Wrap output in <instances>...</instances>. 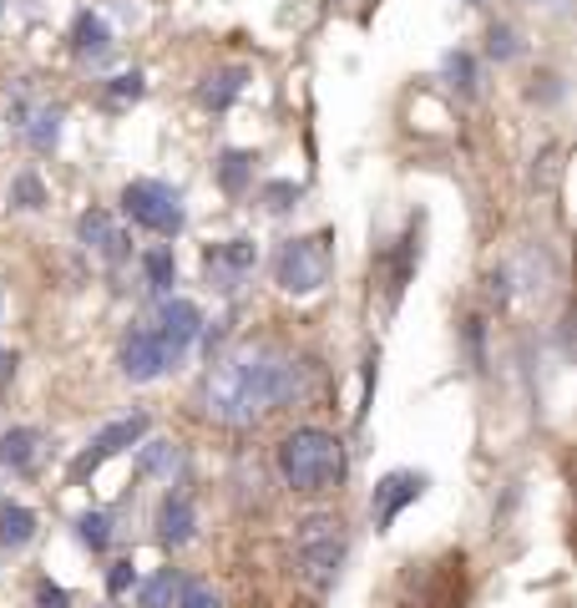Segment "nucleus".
<instances>
[{
  "instance_id": "nucleus-28",
  "label": "nucleus",
  "mask_w": 577,
  "mask_h": 608,
  "mask_svg": "<svg viewBox=\"0 0 577 608\" xmlns=\"http://www.w3.org/2000/svg\"><path fill=\"white\" fill-rule=\"evenodd\" d=\"M487 51H491L497 61H512V57H517V36H512V26H491Z\"/></svg>"
},
{
  "instance_id": "nucleus-31",
  "label": "nucleus",
  "mask_w": 577,
  "mask_h": 608,
  "mask_svg": "<svg viewBox=\"0 0 577 608\" xmlns=\"http://www.w3.org/2000/svg\"><path fill=\"white\" fill-rule=\"evenodd\" d=\"M11 375H15V356L11 350H0V390L11 386Z\"/></svg>"
},
{
  "instance_id": "nucleus-11",
  "label": "nucleus",
  "mask_w": 577,
  "mask_h": 608,
  "mask_svg": "<svg viewBox=\"0 0 577 608\" xmlns=\"http://www.w3.org/2000/svg\"><path fill=\"white\" fill-rule=\"evenodd\" d=\"M76 234H81V244H87V253H97L102 264H122L127 253H133V244H127V234L117 228V219L106 213V208H87L81 219H76Z\"/></svg>"
},
{
  "instance_id": "nucleus-25",
  "label": "nucleus",
  "mask_w": 577,
  "mask_h": 608,
  "mask_svg": "<svg viewBox=\"0 0 577 608\" xmlns=\"http://www.w3.org/2000/svg\"><path fill=\"white\" fill-rule=\"evenodd\" d=\"M11 203L15 208H26V213H36V208H46V188L36 173H21V178L11 183Z\"/></svg>"
},
{
  "instance_id": "nucleus-12",
  "label": "nucleus",
  "mask_w": 577,
  "mask_h": 608,
  "mask_svg": "<svg viewBox=\"0 0 577 608\" xmlns=\"http://www.w3.org/2000/svg\"><path fill=\"white\" fill-rule=\"evenodd\" d=\"M198 533V507H192L188 492H167L158 502V543L163 548H183Z\"/></svg>"
},
{
  "instance_id": "nucleus-18",
  "label": "nucleus",
  "mask_w": 577,
  "mask_h": 608,
  "mask_svg": "<svg viewBox=\"0 0 577 608\" xmlns=\"http://www.w3.org/2000/svg\"><path fill=\"white\" fill-rule=\"evenodd\" d=\"M178 588H183L178 568H158L148 583H137V604L142 608H173L178 604Z\"/></svg>"
},
{
  "instance_id": "nucleus-23",
  "label": "nucleus",
  "mask_w": 577,
  "mask_h": 608,
  "mask_svg": "<svg viewBox=\"0 0 577 608\" xmlns=\"http://www.w3.org/2000/svg\"><path fill=\"white\" fill-rule=\"evenodd\" d=\"M142 91H148V76H142V72H122V76H112V82H106V107H133Z\"/></svg>"
},
{
  "instance_id": "nucleus-20",
  "label": "nucleus",
  "mask_w": 577,
  "mask_h": 608,
  "mask_svg": "<svg viewBox=\"0 0 577 608\" xmlns=\"http://www.w3.org/2000/svg\"><path fill=\"white\" fill-rule=\"evenodd\" d=\"M142 274H148V289L152 295H167L173 284H178V259H173V249H148L142 253Z\"/></svg>"
},
{
  "instance_id": "nucleus-24",
  "label": "nucleus",
  "mask_w": 577,
  "mask_h": 608,
  "mask_svg": "<svg viewBox=\"0 0 577 608\" xmlns=\"http://www.w3.org/2000/svg\"><path fill=\"white\" fill-rule=\"evenodd\" d=\"M441 72H446V82H451L461 97H472V91H476V61L466 57V51H451Z\"/></svg>"
},
{
  "instance_id": "nucleus-1",
  "label": "nucleus",
  "mask_w": 577,
  "mask_h": 608,
  "mask_svg": "<svg viewBox=\"0 0 577 608\" xmlns=\"http://www.w3.org/2000/svg\"><path fill=\"white\" fill-rule=\"evenodd\" d=\"M310 365L294 360L279 345H238L223 360H213V371L203 375V415L218 426H259L264 415L284 411L310 390Z\"/></svg>"
},
{
  "instance_id": "nucleus-6",
  "label": "nucleus",
  "mask_w": 577,
  "mask_h": 608,
  "mask_svg": "<svg viewBox=\"0 0 577 608\" xmlns=\"http://www.w3.org/2000/svg\"><path fill=\"white\" fill-rule=\"evenodd\" d=\"M148 411H133V415H122V421H112V426H102L97 436L87 442V451L72 461V482H87L91 472H102L112 457H122L127 446H137L142 436H148Z\"/></svg>"
},
{
  "instance_id": "nucleus-2",
  "label": "nucleus",
  "mask_w": 577,
  "mask_h": 608,
  "mask_svg": "<svg viewBox=\"0 0 577 608\" xmlns=\"http://www.w3.org/2000/svg\"><path fill=\"white\" fill-rule=\"evenodd\" d=\"M274 461H279L284 487L304 492V497H314V492H335L344 482V472H350L344 442L325 426H294L279 442V457Z\"/></svg>"
},
{
  "instance_id": "nucleus-8",
  "label": "nucleus",
  "mask_w": 577,
  "mask_h": 608,
  "mask_svg": "<svg viewBox=\"0 0 577 608\" xmlns=\"http://www.w3.org/2000/svg\"><path fill=\"white\" fill-rule=\"evenodd\" d=\"M148 325H152V335L163 340L167 365H178V360L188 356V345L203 335V310H198L192 299H167V305L152 314Z\"/></svg>"
},
{
  "instance_id": "nucleus-15",
  "label": "nucleus",
  "mask_w": 577,
  "mask_h": 608,
  "mask_svg": "<svg viewBox=\"0 0 577 608\" xmlns=\"http://www.w3.org/2000/svg\"><path fill=\"white\" fill-rule=\"evenodd\" d=\"M41 451V431L36 426H11L0 431V467H11V472H26L30 461Z\"/></svg>"
},
{
  "instance_id": "nucleus-7",
  "label": "nucleus",
  "mask_w": 577,
  "mask_h": 608,
  "mask_svg": "<svg viewBox=\"0 0 577 608\" xmlns=\"http://www.w3.org/2000/svg\"><path fill=\"white\" fill-rule=\"evenodd\" d=\"M253 269H259V249H253V238H228V244H213L203 253V280L208 289H218V295H234L243 289Z\"/></svg>"
},
{
  "instance_id": "nucleus-17",
  "label": "nucleus",
  "mask_w": 577,
  "mask_h": 608,
  "mask_svg": "<svg viewBox=\"0 0 577 608\" xmlns=\"http://www.w3.org/2000/svg\"><path fill=\"white\" fill-rule=\"evenodd\" d=\"M253 163H259V158H253V152H243V148H228V152H223V158H218V183H223V194H228V198H243V194H249Z\"/></svg>"
},
{
  "instance_id": "nucleus-3",
  "label": "nucleus",
  "mask_w": 577,
  "mask_h": 608,
  "mask_svg": "<svg viewBox=\"0 0 577 608\" xmlns=\"http://www.w3.org/2000/svg\"><path fill=\"white\" fill-rule=\"evenodd\" d=\"M344 553H350V533H344V522L335 518V512H310V518L299 522L294 558H299V573H304V583H310L314 594H325L329 583L340 579Z\"/></svg>"
},
{
  "instance_id": "nucleus-22",
  "label": "nucleus",
  "mask_w": 577,
  "mask_h": 608,
  "mask_svg": "<svg viewBox=\"0 0 577 608\" xmlns=\"http://www.w3.org/2000/svg\"><path fill=\"white\" fill-rule=\"evenodd\" d=\"M76 537H81L91 553H106L112 548V518H106V512H81V518H76Z\"/></svg>"
},
{
  "instance_id": "nucleus-27",
  "label": "nucleus",
  "mask_w": 577,
  "mask_h": 608,
  "mask_svg": "<svg viewBox=\"0 0 577 608\" xmlns=\"http://www.w3.org/2000/svg\"><path fill=\"white\" fill-rule=\"evenodd\" d=\"M299 203V183H268L264 188V208L268 213H289Z\"/></svg>"
},
{
  "instance_id": "nucleus-19",
  "label": "nucleus",
  "mask_w": 577,
  "mask_h": 608,
  "mask_svg": "<svg viewBox=\"0 0 577 608\" xmlns=\"http://www.w3.org/2000/svg\"><path fill=\"white\" fill-rule=\"evenodd\" d=\"M30 537H36V512L30 507H0V548H30Z\"/></svg>"
},
{
  "instance_id": "nucleus-4",
  "label": "nucleus",
  "mask_w": 577,
  "mask_h": 608,
  "mask_svg": "<svg viewBox=\"0 0 577 608\" xmlns=\"http://www.w3.org/2000/svg\"><path fill=\"white\" fill-rule=\"evenodd\" d=\"M335 274V234H304V238H289L279 244L274 253V284L284 295H319Z\"/></svg>"
},
{
  "instance_id": "nucleus-5",
  "label": "nucleus",
  "mask_w": 577,
  "mask_h": 608,
  "mask_svg": "<svg viewBox=\"0 0 577 608\" xmlns=\"http://www.w3.org/2000/svg\"><path fill=\"white\" fill-rule=\"evenodd\" d=\"M122 213L137 223V228H148L158 238H178L188 213H183V198L178 188H167L158 178H137L122 188Z\"/></svg>"
},
{
  "instance_id": "nucleus-30",
  "label": "nucleus",
  "mask_w": 577,
  "mask_h": 608,
  "mask_svg": "<svg viewBox=\"0 0 577 608\" xmlns=\"http://www.w3.org/2000/svg\"><path fill=\"white\" fill-rule=\"evenodd\" d=\"M36 608H72V594L61 583H36Z\"/></svg>"
},
{
  "instance_id": "nucleus-9",
  "label": "nucleus",
  "mask_w": 577,
  "mask_h": 608,
  "mask_svg": "<svg viewBox=\"0 0 577 608\" xmlns=\"http://www.w3.org/2000/svg\"><path fill=\"white\" fill-rule=\"evenodd\" d=\"M421 492H426V476H421V472H390V476H380V482H375V492H371L375 533H390V528H396V518L415 502V497H421Z\"/></svg>"
},
{
  "instance_id": "nucleus-21",
  "label": "nucleus",
  "mask_w": 577,
  "mask_h": 608,
  "mask_svg": "<svg viewBox=\"0 0 577 608\" xmlns=\"http://www.w3.org/2000/svg\"><path fill=\"white\" fill-rule=\"evenodd\" d=\"M137 461H142V472L167 476V487H173V472L183 467V451H178V442H148Z\"/></svg>"
},
{
  "instance_id": "nucleus-32",
  "label": "nucleus",
  "mask_w": 577,
  "mask_h": 608,
  "mask_svg": "<svg viewBox=\"0 0 577 608\" xmlns=\"http://www.w3.org/2000/svg\"><path fill=\"white\" fill-rule=\"evenodd\" d=\"M466 5H481V0H466Z\"/></svg>"
},
{
  "instance_id": "nucleus-14",
  "label": "nucleus",
  "mask_w": 577,
  "mask_h": 608,
  "mask_svg": "<svg viewBox=\"0 0 577 608\" xmlns=\"http://www.w3.org/2000/svg\"><path fill=\"white\" fill-rule=\"evenodd\" d=\"M243 82H249V72H243V66H223V72L203 76V87H198V102H203L208 112H223V107H234V102H238Z\"/></svg>"
},
{
  "instance_id": "nucleus-26",
  "label": "nucleus",
  "mask_w": 577,
  "mask_h": 608,
  "mask_svg": "<svg viewBox=\"0 0 577 608\" xmlns=\"http://www.w3.org/2000/svg\"><path fill=\"white\" fill-rule=\"evenodd\" d=\"M173 608H223V598L208 588V583H192V579H183V588H178V604Z\"/></svg>"
},
{
  "instance_id": "nucleus-29",
  "label": "nucleus",
  "mask_w": 577,
  "mask_h": 608,
  "mask_svg": "<svg viewBox=\"0 0 577 608\" xmlns=\"http://www.w3.org/2000/svg\"><path fill=\"white\" fill-rule=\"evenodd\" d=\"M137 588V568L133 563H112V573H106V594L122 598V594H133Z\"/></svg>"
},
{
  "instance_id": "nucleus-10",
  "label": "nucleus",
  "mask_w": 577,
  "mask_h": 608,
  "mask_svg": "<svg viewBox=\"0 0 577 608\" xmlns=\"http://www.w3.org/2000/svg\"><path fill=\"white\" fill-rule=\"evenodd\" d=\"M122 375L137 381V386H148L158 375L167 371V356H163V340L152 335V325H133L127 330V340H122Z\"/></svg>"
},
{
  "instance_id": "nucleus-16",
  "label": "nucleus",
  "mask_w": 577,
  "mask_h": 608,
  "mask_svg": "<svg viewBox=\"0 0 577 608\" xmlns=\"http://www.w3.org/2000/svg\"><path fill=\"white\" fill-rule=\"evenodd\" d=\"M15 117H26L21 122V133H26V142L36 152H51L57 148V137H61V107H30V112H15Z\"/></svg>"
},
{
  "instance_id": "nucleus-13",
  "label": "nucleus",
  "mask_w": 577,
  "mask_h": 608,
  "mask_svg": "<svg viewBox=\"0 0 577 608\" xmlns=\"http://www.w3.org/2000/svg\"><path fill=\"white\" fill-rule=\"evenodd\" d=\"M72 51H76L81 61H106V57H112V30H106L102 15H91V11L76 15V26H72Z\"/></svg>"
}]
</instances>
